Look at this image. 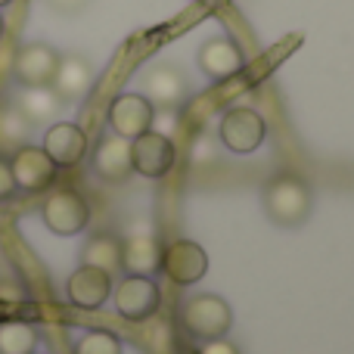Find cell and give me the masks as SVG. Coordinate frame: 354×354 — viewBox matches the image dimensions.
Listing matches in <instances>:
<instances>
[{"mask_svg": "<svg viewBox=\"0 0 354 354\" xmlns=\"http://www.w3.org/2000/svg\"><path fill=\"white\" fill-rule=\"evenodd\" d=\"M264 212L280 227H299L311 214V187L299 174H277L264 187Z\"/></svg>", "mask_w": 354, "mask_h": 354, "instance_id": "1", "label": "cell"}, {"mask_svg": "<svg viewBox=\"0 0 354 354\" xmlns=\"http://www.w3.org/2000/svg\"><path fill=\"white\" fill-rule=\"evenodd\" d=\"M180 317H183V326H187L189 336L202 339H224L233 326V311L221 295H212V292H202V295H189L180 308Z\"/></svg>", "mask_w": 354, "mask_h": 354, "instance_id": "2", "label": "cell"}, {"mask_svg": "<svg viewBox=\"0 0 354 354\" xmlns=\"http://www.w3.org/2000/svg\"><path fill=\"white\" fill-rule=\"evenodd\" d=\"M41 218L56 236H78L91 221V205L78 189H56L41 205Z\"/></svg>", "mask_w": 354, "mask_h": 354, "instance_id": "3", "label": "cell"}, {"mask_svg": "<svg viewBox=\"0 0 354 354\" xmlns=\"http://www.w3.org/2000/svg\"><path fill=\"white\" fill-rule=\"evenodd\" d=\"M218 134H221V143H224L230 153H239V156H249L255 153L258 147L264 143L268 137V122L258 115L255 109H227L224 118L218 124Z\"/></svg>", "mask_w": 354, "mask_h": 354, "instance_id": "4", "label": "cell"}, {"mask_svg": "<svg viewBox=\"0 0 354 354\" xmlns=\"http://www.w3.org/2000/svg\"><path fill=\"white\" fill-rule=\"evenodd\" d=\"M159 283L153 277H137V274H124V280L115 286V311L124 320L143 324L159 311Z\"/></svg>", "mask_w": 354, "mask_h": 354, "instance_id": "5", "label": "cell"}, {"mask_svg": "<svg viewBox=\"0 0 354 354\" xmlns=\"http://www.w3.org/2000/svg\"><path fill=\"white\" fill-rule=\"evenodd\" d=\"M56 66H59V53L50 44H25L12 56V78L22 87H50L53 84Z\"/></svg>", "mask_w": 354, "mask_h": 354, "instance_id": "6", "label": "cell"}, {"mask_svg": "<svg viewBox=\"0 0 354 354\" xmlns=\"http://www.w3.org/2000/svg\"><path fill=\"white\" fill-rule=\"evenodd\" d=\"M156 124V106L149 103L143 93H118L109 106V128L118 137H134L153 131Z\"/></svg>", "mask_w": 354, "mask_h": 354, "instance_id": "7", "label": "cell"}, {"mask_svg": "<svg viewBox=\"0 0 354 354\" xmlns=\"http://www.w3.org/2000/svg\"><path fill=\"white\" fill-rule=\"evenodd\" d=\"M174 143L162 131H147L131 140V165L143 177H165L174 168Z\"/></svg>", "mask_w": 354, "mask_h": 354, "instance_id": "8", "label": "cell"}, {"mask_svg": "<svg viewBox=\"0 0 354 354\" xmlns=\"http://www.w3.org/2000/svg\"><path fill=\"white\" fill-rule=\"evenodd\" d=\"M10 171H12V180H16V189H25V193H41L47 189L50 183L56 180L59 168L53 165L47 153L41 147H19L10 159Z\"/></svg>", "mask_w": 354, "mask_h": 354, "instance_id": "9", "label": "cell"}, {"mask_svg": "<svg viewBox=\"0 0 354 354\" xmlns=\"http://www.w3.org/2000/svg\"><path fill=\"white\" fill-rule=\"evenodd\" d=\"M162 270L177 286H193L205 277L208 270V255L199 243L193 239H174L165 252H162Z\"/></svg>", "mask_w": 354, "mask_h": 354, "instance_id": "10", "label": "cell"}, {"mask_svg": "<svg viewBox=\"0 0 354 354\" xmlns=\"http://www.w3.org/2000/svg\"><path fill=\"white\" fill-rule=\"evenodd\" d=\"M143 97L156 106V109H177L183 100L189 97V84L174 66H153L143 72Z\"/></svg>", "mask_w": 354, "mask_h": 354, "instance_id": "11", "label": "cell"}, {"mask_svg": "<svg viewBox=\"0 0 354 354\" xmlns=\"http://www.w3.org/2000/svg\"><path fill=\"white\" fill-rule=\"evenodd\" d=\"M41 149L53 159L56 168H75L87 156V134L72 122H56L44 134Z\"/></svg>", "mask_w": 354, "mask_h": 354, "instance_id": "12", "label": "cell"}, {"mask_svg": "<svg viewBox=\"0 0 354 354\" xmlns=\"http://www.w3.org/2000/svg\"><path fill=\"white\" fill-rule=\"evenodd\" d=\"M66 295L75 308H84V311H97L100 305H106L112 295V277L100 268L91 264H81L66 283Z\"/></svg>", "mask_w": 354, "mask_h": 354, "instance_id": "13", "label": "cell"}, {"mask_svg": "<svg viewBox=\"0 0 354 354\" xmlns=\"http://www.w3.org/2000/svg\"><path fill=\"white\" fill-rule=\"evenodd\" d=\"M93 171L106 183H124L134 174L131 165V140L118 134H106L93 149Z\"/></svg>", "mask_w": 354, "mask_h": 354, "instance_id": "14", "label": "cell"}, {"mask_svg": "<svg viewBox=\"0 0 354 354\" xmlns=\"http://www.w3.org/2000/svg\"><path fill=\"white\" fill-rule=\"evenodd\" d=\"M162 268L159 239L149 230H134L122 239V270L137 277H153Z\"/></svg>", "mask_w": 354, "mask_h": 354, "instance_id": "15", "label": "cell"}, {"mask_svg": "<svg viewBox=\"0 0 354 354\" xmlns=\"http://www.w3.org/2000/svg\"><path fill=\"white\" fill-rule=\"evenodd\" d=\"M243 50L230 37H212L199 47V68L212 81H227L243 68Z\"/></svg>", "mask_w": 354, "mask_h": 354, "instance_id": "16", "label": "cell"}, {"mask_svg": "<svg viewBox=\"0 0 354 354\" xmlns=\"http://www.w3.org/2000/svg\"><path fill=\"white\" fill-rule=\"evenodd\" d=\"M93 84V66L84 56L72 53V56H59V66L53 75V93L59 100H81Z\"/></svg>", "mask_w": 354, "mask_h": 354, "instance_id": "17", "label": "cell"}, {"mask_svg": "<svg viewBox=\"0 0 354 354\" xmlns=\"http://www.w3.org/2000/svg\"><path fill=\"white\" fill-rule=\"evenodd\" d=\"M81 264H91V268H100L106 274H118L122 270V239L112 236V233H97L84 243L81 249Z\"/></svg>", "mask_w": 354, "mask_h": 354, "instance_id": "18", "label": "cell"}, {"mask_svg": "<svg viewBox=\"0 0 354 354\" xmlns=\"http://www.w3.org/2000/svg\"><path fill=\"white\" fill-rule=\"evenodd\" d=\"M62 100L53 93V87H22L16 97V109L25 115L28 124H41L59 112Z\"/></svg>", "mask_w": 354, "mask_h": 354, "instance_id": "19", "label": "cell"}, {"mask_svg": "<svg viewBox=\"0 0 354 354\" xmlns=\"http://www.w3.org/2000/svg\"><path fill=\"white\" fill-rule=\"evenodd\" d=\"M37 348V330L22 320L0 324V354H31Z\"/></svg>", "mask_w": 354, "mask_h": 354, "instance_id": "20", "label": "cell"}, {"mask_svg": "<svg viewBox=\"0 0 354 354\" xmlns=\"http://www.w3.org/2000/svg\"><path fill=\"white\" fill-rule=\"evenodd\" d=\"M28 128L25 115L19 109H0V153L12 156L19 147L28 143Z\"/></svg>", "mask_w": 354, "mask_h": 354, "instance_id": "21", "label": "cell"}, {"mask_svg": "<svg viewBox=\"0 0 354 354\" xmlns=\"http://www.w3.org/2000/svg\"><path fill=\"white\" fill-rule=\"evenodd\" d=\"M75 354H122V342H118V336H112L106 330H91L78 339Z\"/></svg>", "mask_w": 354, "mask_h": 354, "instance_id": "22", "label": "cell"}, {"mask_svg": "<svg viewBox=\"0 0 354 354\" xmlns=\"http://www.w3.org/2000/svg\"><path fill=\"white\" fill-rule=\"evenodd\" d=\"M196 354H239V348L233 342H227V339H208V342H202Z\"/></svg>", "mask_w": 354, "mask_h": 354, "instance_id": "23", "label": "cell"}, {"mask_svg": "<svg viewBox=\"0 0 354 354\" xmlns=\"http://www.w3.org/2000/svg\"><path fill=\"white\" fill-rule=\"evenodd\" d=\"M12 193H16V180H12L10 162L0 159V199H10Z\"/></svg>", "mask_w": 354, "mask_h": 354, "instance_id": "24", "label": "cell"}, {"mask_svg": "<svg viewBox=\"0 0 354 354\" xmlns=\"http://www.w3.org/2000/svg\"><path fill=\"white\" fill-rule=\"evenodd\" d=\"M0 299L3 301H19L22 299V289H19L12 280H0Z\"/></svg>", "mask_w": 354, "mask_h": 354, "instance_id": "25", "label": "cell"}, {"mask_svg": "<svg viewBox=\"0 0 354 354\" xmlns=\"http://www.w3.org/2000/svg\"><path fill=\"white\" fill-rule=\"evenodd\" d=\"M50 3H53L56 10H66V12H72V10H81V6H84L87 0H50Z\"/></svg>", "mask_w": 354, "mask_h": 354, "instance_id": "26", "label": "cell"}, {"mask_svg": "<svg viewBox=\"0 0 354 354\" xmlns=\"http://www.w3.org/2000/svg\"><path fill=\"white\" fill-rule=\"evenodd\" d=\"M0 37H3V16H0Z\"/></svg>", "mask_w": 354, "mask_h": 354, "instance_id": "27", "label": "cell"}, {"mask_svg": "<svg viewBox=\"0 0 354 354\" xmlns=\"http://www.w3.org/2000/svg\"><path fill=\"white\" fill-rule=\"evenodd\" d=\"M6 3H12V0H0V6H6Z\"/></svg>", "mask_w": 354, "mask_h": 354, "instance_id": "28", "label": "cell"}, {"mask_svg": "<svg viewBox=\"0 0 354 354\" xmlns=\"http://www.w3.org/2000/svg\"><path fill=\"white\" fill-rule=\"evenodd\" d=\"M0 109H3V103H0Z\"/></svg>", "mask_w": 354, "mask_h": 354, "instance_id": "29", "label": "cell"}, {"mask_svg": "<svg viewBox=\"0 0 354 354\" xmlns=\"http://www.w3.org/2000/svg\"><path fill=\"white\" fill-rule=\"evenodd\" d=\"M31 354H35V351H31Z\"/></svg>", "mask_w": 354, "mask_h": 354, "instance_id": "30", "label": "cell"}]
</instances>
